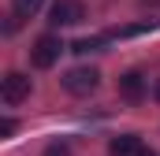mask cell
<instances>
[{
  "label": "cell",
  "mask_w": 160,
  "mask_h": 156,
  "mask_svg": "<svg viewBox=\"0 0 160 156\" xmlns=\"http://www.w3.org/2000/svg\"><path fill=\"white\" fill-rule=\"evenodd\" d=\"M63 48H67V45L56 37V34H41V37L30 45V63H34L38 71H48V67L60 60V52H63Z\"/></svg>",
  "instance_id": "6da1fadb"
},
{
  "label": "cell",
  "mask_w": 160,
  "mask_h": 156,
  "mask_svg": "<svg viewBox=\"0 0 160 156\" xmlns=\"http://www.w3.org/2000/svg\"><path fill=\"white\" fill-rule=\"evenodd\" d=\"M97 82H101V71H93V67H71L63 75V89L75 93V97H89L97 89Z\"/></svg>",
  "instance_id": "7a4b0ae2"
},
{
  "label": "cell",
  "mask_w": 160,
  "mask_h": 156,
  "mask_svg": "<svg viewBox=\"0 0 160 156\" xmlns=\"http://www.w3.org/2000/svg\"><path fill=\"white\" fill-rule=\"evenodd\" d=\"M26 97H30V78L22 71H8L4 82H0V100L4 104H22Z\"/></svg>",
  "instance_id": "3957f363"
},
{
  "label": "cell",
  "mask_w": 160,
  "mask_h": 156,
  "mask_svg": "<svg viewBox=\"0 0 160 156\" xmlns=\"http://www.w3.org/2000/svg\"><path fill=\"white\" fill-rule=\"evenodd\" d=\"M82 19H86L82 0H56V4L48 7V22H52V26H75Z\"/></svg>",
  "instance_id": "277c9868"
},
{
  "label": "cell",
  "mask_w": 160,
  "mask_h": 156,
  "mask_svg": "<svg viewBox=\"0 0 160 156\" xmlns=\"http://www.w3.org/2000/svg\"><path fill=\"white\" fill-rule=\"evenodd\" d=\"M108 153H112V156H153L145 145H142V138H138V134L112 138V141H108Z\"/></svg>",
  "instance_id": "5b68a950"
},
{
  "label": "cell",
  "mask_w": 160,
  "mask_h": 156,
  "mask_svg": "<svg viewBox=\"0 0 160 156\" xmlns=\"http://www.w3.org/2000/svg\"><path fill=\"white\" fill-rule=\"evenodd\" d=\"M119 97H123V100H130V104H138V100L145 97V78L138 75V71L119 75Z\"/></svg>",
  "instance_id": "8992f818"
},
{
  "label": "cell",
  "mask_w": 160,
  "mask_h": 156,
  "mask_svg": "<svg viewBox=\"0 0 160 156\" xmlns=\"http://www.w3.org/2000/svg\"><path fill=\"white\" fill-rule=\"evenodd\" d=\"M41 4L45 0H11V15H19V19H34L41 11Z\"/></svg>",
  "instance_id": "52a82bcc"
},
{
  "label": "cell",
  "mask_w": 160,
  "mask_h": 156,
  "mask_svg": "<svg viewBox=\"0 0 160 156\" xmlns=\"http://www.w3.org/2000/svg\"><path fill=\"white\" fill-rule=\"evenodd\" d=\"M104 41H108V37H78L75 45H71V52H78V56H86V52H101Z\"/></svg>",
  "instance_id": "ba28073f"
},
{
  "label": "cell",
  "mask_w": 160,
  "mask_h": 156,
  "mask_svg": "<svg viewBox=\"0 0 160 156\" xmlns=\"http://www.w3.org/2000/svg\"><path fill=\"white\" fill-rule=\"evenodd\" d=\"M45 156H71V149H67L63 141H52V145L45 149Z\"/></svg>",
  "instance_id": "9c48e42d"
},
{
  "label": "cell",
  "mask_w": 160,
  "mask_h": 156,
  "mask_svg": "<svg viewBox=\"0 0 160 156\" xmlns=\"http://www.w3.org/2000/svg\"><path fill=\"white\" fill-rule=\"evenodd\" d=\"M15 130H19V123H15V119H0V138H11Z\"/></svg>",
  "instance_id": "30bf717a"
},
{
  "label": "cell",
  "mask_w": 160,
  "mask_h": 156,
  "mask_svg": "<svg viewBox=\"0 0 160 156\" xmlns=\"http://www.w3.org/2000/svg\"><path fill=\"white\" fill-rule=\"evenodd\" d=\"M153 97H157V100H160V78H157V85H153Z\"/></svg>",
  "instance_id": "8fae6325"
}]
</instances>
